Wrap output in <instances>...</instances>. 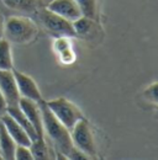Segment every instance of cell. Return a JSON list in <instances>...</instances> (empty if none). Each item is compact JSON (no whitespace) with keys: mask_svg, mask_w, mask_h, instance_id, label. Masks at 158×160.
I'll list each match as a JSON object with an SVG mask.
<instances>
[{"mask_svg":"<svg viewBox=\"0 0 158 160\" xmlns=\"http://www.w3.org/2000/svg\"><path fill=\"white\" fill-rule=\"evenodd\" d=\"M39 103L41 108V115H42V126H43L45 136L50 138L53 147L57 148L58 153H62L63 155H68V153L73 147L71 131L56 118V116L46 106L45 100H42Z\"/></svg>","mask_w":158,"mask_h":160,"instance_id":"1","label":"cell"},{"mask_svg":"<svg viewBox=\"0 0 158 160\" xmlns=\"http://www.w3.org/2000/svg\"><path fill=\"white\" fill-rule=\"evenodd\" d=\"M39 33L37 25L26 16H10L3 23L4 38L10 43L26 44L36 38Z\"/></svg>","mask_w":158,"mask_h":160,"instance_id":"2","label":"cell"},{"mask_svg":"<svg viewBox=\"0 0 158 160\" xmlns=\"http://www.w3.org/2000/svg\"><path fill=\"white\" fill-rule=\"evenodd\" d=\"M41 26L55 37H76L73 22L57 14L52 12L47 8H39L36 10Z\"/></svg>","mask_w":158,"mask_h":160,"instance_id":"3","label":"cell"},{"mask_svg":"<svg viewBox=\"0 0 158 160\" xmlns=\"http://www.w3.org/2000/svg\"><path fill=\"white\" fill-rule=\"evenodd\" d=\"M71 138H72L73 147L85 153L90 159L97 158L98 152H97V142H95L94 131L90 122L85 117L79 120L73 126V128L71 129Z\"/></svg>","mask_w":158,"mask_h":160,"instance_id":"4","label":"cell"},{"mask_svg":"<svg viewBox=\"0 0 158 160\" xmlns=\"http://www.w3.org/2000/svg\"><path fill=\"white\" fill-rule=\"evenodd\" d=\"M45 103L50 108V111L56 116V118L69 131L79 120L84 118V115L79 110L78 106L72 101L67 100L66 98H57L53 100L45 101Z\"/></svg>","mask_w":158,"mask_h":160,"instance_id":"5","label":"cell"},{"mask_svg":"<svg viewBox=\"0 0 158 160\" xmlns=\"http://www.w3.org/2000/svg\"><path fill=\"white\" fill-rule=\"evenodd\" d=\"M13 74H14L15 80H16V85H18V89H19L21 98L32 100L35 102H41L43 100L42 94L40 91V88L37 86L36 81L32 79L30 75L16 70L15 68L13 69Z\"/></svg>","mask_w":158,"mask_h":160,"instance_id":"6","label":"cell"},{"mask_svg":"<svg viewBox=\"0 0 158 160\" xmlns=\"http://www.w3.org/2000/svg\"><path fill=\"white\" fill-rule=\"evenodd\" d=\"M0 91L8 102V107L19 105L21 95L13 70H0Z\"/></svg>","mask_w":158,"mask_h":160,"instance_id":"7","label":"cell"},{"mask_svg":"<svg viewBox=\"0 0 158 160\" xmlns=\"http://www.w3.org/2000/svg\"><path fill=\"white\" fill-rule=\"evenodd\" d=\"M19 107L26 115V117L31 122V124L34 126V128L37 133V137H46L43 133L42 115H41V108H40L39 102H35V101L25 99V98H20Z\"/></svg>","mask_w":158,"mask_h":160,"instance_id":"8","label":"cell"},{"mask_svg":"<svg viewBox=\"0 0 158 160\" xmlns=\"http://www.w3.org/2000/svg\"><path fill=\"white\" fill-rule=\"evenodd\" d=\"M48 10L69 21H76L82 16L76 0H51L47 6Z\"/></svg>","mask_w":158,"mask_h":160,"instance_id":"9","label":"cell"},{"mask_svg":"<svg viewBox=\"0 0 158 160\" xmlns=\"http://www.w3.org/2000/svg\"><path fill=\"white\" fill-rule=\"evenodd\" d=\"M0 121L3 122V124H4L5 128H6V131L9 132V134L11 136V138L15 140V143H16L18 145L30 147V144H31V138L29 137V134L26 133V131H25L8 112L4 113L3 116H0Z\"/></svg>","mask_w":158,"mask_h":160,"instance_id":"10","label":"cell"},{"mask_svg":"<svg viewBox=\"0 0 158 160\" xmlns=\"http://www.w3.org/2000/svg\"><path fill=\"white\" fill-rule=\"evenodd\" d=\"M15 140L11 138L5 126L0 121V158L5 160L15 159Z\"/></svg>","mask_w":158,"mask_h":160,"instance_id":"11","label":"cell"},{"mask_svg":"<svg viewBox=\"0 0 158 160\" xmlns=\"http://www.w3.org/2000/svg\"><path fill=\"white\" fill-rule=\"evenodd\" d=\"M30 150L32 158L36 160H48L55 158L53 149L48 145L46 137H37L36 139L32 140L30 144Z\"/></svg>","mask_w":158,"mask_h":160,"instance_id":"12","label":"cell"},{"mask_svg":"<svg viewBox=\"0 0 158 160\" xmlns=\"http://www.w3.org/2000/svg\"><path fill=\"white\" fill-rule=\"evenodd\" d=\"M6 112H8L14 120L16 121L25 131H26V133H27L29 137L31 138V142L37 138V133H36L34 126L31 124V122H30L29 118L26 117V115L21 111V108L19 107V105H16V106H9Z\"/></svg>","mask_w":158,"mask_h":160,"instance_id":"13","label":"cell"},{"mask_svg":"<svg viewBox=\"0 0 158 160\" xmlns=\"http://www.w3.org/2000/svg\"><path fill=\"white\" fill-rule=\"evenodd\" d=\"M98 21H94L92 19L80 16L79 19L73 21V27L76 31V36H79L82 38H88L89 36H94L98 27Z\"/></svg>","mask_w":158,"mask_h":160,"instance_id":"14","label":"cell"},{"mask_svg":"<svg viewBox=\"0 0 158 160\" xmlns=\"http://www.w3.org/2000/svg\"><path fill=\"white\" fill-rule=\"evenodd\" d=\"M3 4L15 11L34 14L40 8V0H1Z\"/></svg>","mask_w":158,"mask_h":160,"instance_id":"15","label":"cell"},{"mask_svg":"<svg viewBox=\"0 0 158 160\" xmlns=\"http://www.w3.org/2000/svg\"><path fill=\"white\" fill-rule=\"evenodd\" d=\"M14 60L11 44L6 38H0V70H13Z\"/></svg>","mask_w":158,"mask_h":160,"instance_id":"16","label":"cell"},{"mask_svg":"<svg viewBox=\"0 0 158 160\" xmlns=\"http://www.w3.org/2000/svg\"><path fill=\"white\" fill-rule=\"evenodd\" d=\"M76 2L82 16L94 21L99 20V0H76Z\"/></svg>","mask_w":158,"mask_h":160,"instance_id":"17","label":"cell"},{"mask_svg":"<svg viewBox=\"0 0 158 160\" xmlns=\"http://www.w3.org/2000/svg\"><path fill=\"white\" fill-rule=\"evenodd\" d=\"M15 159L16 160H32V154L30 150V147L18 145L15 148Z\"/></svg>","mask_w":158,"mask_h":160,"instance_id":"18","label":"cell"},{"mask_svg":"<svg viewBox=\"0 0 158 160\" xmlns=\"http://www.w3.org/2000/svg\"><path fill=\"white\" fill-rule=\"evenodd\" d=\"M157 86H158L157 82H153V84H151L150 86H147V88L145 89V91H143V96L150 101V102H153L155 105L157 103V101H158Z\"/></svg>","mask_w":158,"mask_h":160,"instance_id":"19","label":"cell"},{"mask_svg":"<svg viewBox=\"0 0 158 160\" xmlns=\"http://www.w3.org/2000/svg\"><path fill=\"white\" fill-rule=\"evenodd\" d=\"M53 47H55V51H56L58 54L61 53V52L68 49V48H72V44H71L69 37H56Z\"/></svg>","mask_w":158,"mask_h":160,"instance_id":"20","label":"cell"},{"mask_svg":"<svg viewBox=\"0 0 158 160\" xmlns=\"http://www.w3.org/2000/svg\"><path fill=\"white\" fill-rule=\"evenodd\" d=\"M58 56L59 58H61V62L63 64H72L74 62V59H76V54H74L72 48H68V49L61 52Z\"/></svg>","mask_w":158,"mask_h":160,"instance_id":"21","label":"cell"},{"mask_svg":"<svg viewBox=\"0 0 158 160\" xmlns=\"http://www.w3.org/2000/svg\"><path fill=\"white\" fill-rule=\"evenodd\" d=\"M67 158L68 159H76V160H88L90 159L85 153H83L82 150H79L78 148H76V147H72V149H71V152L68 153V155H67Z\"/></svg>","mask_w":158,"mask_h":160,"instance_id":"22","label":"cell"},{"mask_svg":"<svg viewBox=\"0 0 158 160\" xmlns=\"http://www.w3.org/2000/svg\"><path fill=\"white\" fill-rule=\"evenodd\" d=\"M6 111H8V102H6L4 95L0 91V116H3L4 113H6Z\"/></svg>","mask_w":158,"mask_h":160,"instance_id":"23","label":"cell"},{"mask_svg":"<svg viewBox=\"0 0 158 160\" xmlns=\"http://www.w3.org/2000/svg\"><path fill=\"white\" fill-rule=\"evenodd\" d=\"M3 35V19H1V12H0V36Z\"/></svg>","mask_w":158,"mask_h":160,"instance_id":"24","label":"cell"},{"mask_svg":"<svg viewBox=\"0 0 158 160\" xmlns=\"http://www.w3.org/2000/svg\"><path fill=\"white\" fill-rule=\"evenodd\" d=\"M0 159H1V158H0Z\"/></svg>","mask_w":158,"mask_h":160,"instance_id":"25","label":"cell"}]
</instances>
